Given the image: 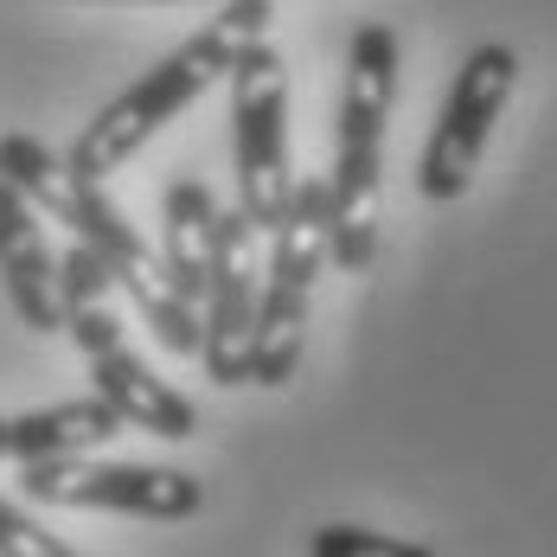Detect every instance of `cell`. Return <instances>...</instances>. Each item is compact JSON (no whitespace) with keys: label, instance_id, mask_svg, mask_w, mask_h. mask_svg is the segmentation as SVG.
Returning <instances> with one entry per match:
<instances>
[{"label":"cell","instance_id":"7a4b0ae2","mask_svg":"<svg viewBox=\"0 0 557 557\" xmlns=\"http://www.w3.org/2000/svg\"><path fill=\"white\" fill-rule=\"evenodd\" d=\"M257 39H270V0H219V13L186 46H173L161 64H148L128 90H115L110 103L84 122V135L71 141L77 173H90V180L122 173L173 115H186L219 77H231L237 52L257 46Z\"/></svg>","mask_w":557,"mask_h":557},{"label":"cell","instance_id":"8992f818","mask_svg":"<svg viewBox=\"0 0 557 557\" xmlns=\"http://www.w3.org/2000/svg\"><path fill=\"white\" fill-rule=\"evenodd\" d=\"M231 141H237V206L257 231L276 237L295 199L288 168V64L270 39L244 46L231 64Z\"/></svg>","mask_w":557,"mask_h":557},{"label":"cell","instance_id":"52a82bcc","mask_svg":"<svg viewBox=\"0 0 557 557\" xmlns=\"http://www.w3.org/2000/svg\"><path fill=\"white\" fill-rule=\"evenodd\" d=\"M20 494L33 506H64V512H128V519H193L206 506V487L186 468H148V461H97L84 455H46L20 461Z\"/></svg>","mask_w":557,"mask_h":557},{"label":"cell","instance_id":"4fadbf2b","mask_svg":"<svg viewBox=\"0 0 557 557\" xmlns=\"http://www.w3.org/2000/svg\"><path fill=\"white\" fill-rule=\"evenodd\" d=\"M314 557H423V545L391 539V532H366V525H321L308 539Z\"/></svg>","mask_w":557,"mask_h":557},{"label":"cell","instance_id":"8fae6325","mask_svg":"<svg viewBox=\"0 0 557 557\" xmlns=\"http://www.w3.org/2000/svg\"><path fill=\"white\" fill-rule=\"evenodd\" d=\"M122 410L110 397H64L46 410H20V417H0V461H46V455H84V448H103L110 436H122Z\"/></svg>","mask_w":557,"mask_h":557},{"label":"cell","instance_id":"277c9868","mask_svg":"<svg viewBox=\"0 0 557 557\" xmlns=\"http://www.w3.org/2000/svg\"><path fill=\"white\" fill-rule=\"evenodd\" d=\"M110 288H115L110 263H103L84 237H71L64 257H58L64 334L77 339V352L90 359L97 391L122 410L128 430H148V436H161V443H186V436L199 430V410H193V397H180L168 379H154V372L128 352L122 321H115V308H110Z\"/></svg>","mask_w":557,"mask_h":557},{"label":"cell","instance_id":"9a60e30c","mask_svg":"<svg viewBox=\"0 0 557 557\" xmlns=\"http://www.w3.org/2000/svg\"><path fill=\"white\" fill-rule=\"evenodd\" d=\"M64 7H180V0H64Z\"/></svg>","mask_w":557,"mask_h":557},{"label":"cell","instance_id":"5bb4252c","mask_svg":"<svg viewBox=\"0 0 557 557\" xmlns=\"http://www.w3.org/2000/svg\"><path fill=\"white\" fill-rule=\"evenodd\" d=\"M0 557H64V545H58V532L33 525L20 506H7V494H0Z\"/></svg>","mask_w":557,"mask_h":557},{"label":"cell","instance_id":"6da1fadb","mask_svg":"<svg viewBox=\"0 0 557 557\" xmlns=\"http://www.w3.org/2000/svg\"><path fill=\"white\" fill-rule=\"evenodd\" d=\"M0 168L20 180V193L58 219L71 237H84L103 263H110L115 288L135 301V314H141V327L161 339L168 352H186V359H199V301H186L168 276V257H161V244H148L135 224L122 219L110 206V193H103V180H90V173H77L71 154H52L39 135H0Z\"/></svg>","mask_w":557,"mask_h":557},{"label":"cell","instance_id":"30bf717a","mask_svg":"<svg viewBox=\"0 0 557 557\" xmlns=\"http://www.w3.org/2000/svg\"><path fill=\"white\" fill-rule=\"evenodd\" d=\"M0 282L13 314L33 334H64V295H58V257L39 231V206L20 193V180L0 168Z\"/></svg>","mask_w":557,"mask_h":557},{"label":"cell","instance_id":"ba28073f","mask_svg":"<svg viewBox=\"0 0 557 557\" xmlns=\"http://www.w3.org/2000/svg\"><path fill=\"white\" fill-rule=\"evenodd\" d=\"M519 90V52L512 46H474L455 71V90H448L443 115L430 128V148L417 161V193L430 206H455L468 199L474 173H481V154L494 141V122L506 115Z\"/></svg>","mask_w":557,"mask_h":557},{"label":"cell","instance_id":"7c38bea8","mask_svg":"<svg viewBox=\"0 0 557 557\" xmlns=\"http://www.w3.org/2000/svg\"><path fill=\"white\" fill-rule=\"evenodd\" d=\"M212 250H219V199L199 180H173L161 199V257H168V276L186 301H206Z\"/></svg>","mask_w":557,"mask_h":557},{"label":"cell","instance_id":"5b68a950","mask_svg":"<svg viewBox=\"0 0 557 557\" xmlns=\"http://www.w3.org/2000/svg\"><path fill=\"white\" fill-rule=\"evenodd\" d=\"M334 263V193L321 180H295L288 219L276 224L270 263H263V301H257V334H250V385L282 391L308 352V314H314V282Z\"/></svg>","mask_w":557,"mask_h":557},{"label":"cell","instance_id":"9c48e42d","mask_svg":"<svg viewBox=\"0 0 557 557\" xmlns=\"http://www.w3.org/2000/svg\"><path fill=\"white\" fill-rule=\"evenodd\" d=\"M263 301V231L237 212H219L212 288L199 301V366L212 385H250V334Z\"/></svg>","mask_w":557,"mask_h":557},{"label":"cell","instance_id":"3957f363","mask_svg":"<svg viewBox=\"0 0 557 557\" xmlns=\"http://www.w3.org/2000/svg\"><path fill=\"white\" fill-rule=\"evenodd\" d=\"M397 103V33L385 20H366L346 46L339 84V135H334V263L346 276H366L379 257V199H385V128Z\"/></svg>","mask_w":557,"mask_h":557}]
</instances>
